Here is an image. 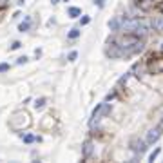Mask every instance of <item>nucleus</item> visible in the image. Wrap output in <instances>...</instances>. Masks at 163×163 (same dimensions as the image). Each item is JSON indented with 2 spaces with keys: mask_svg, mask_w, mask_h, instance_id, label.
<instances>
[{
  "mask_svg": "<svg viewBox=\"0 0 163 163\" xmlns=\"http://www.w3.org/2000/svg\"><path fill=\"white\" fill-rule=\"evenodd\" d=\"M109 45L116 47V51H109V55L112 56H122V55H132L136 51H142L143 49V44L139 40V36L127 33V35H120L116 36L112 42H109Z\"/></svg>",
  "mask_w": 163,
  "mask_h": 163,
  "instance_id": "nucleus-1",
  "label": "nucleus"
},
{
  "mask_svg": "<svg viewBox=\"0 0 163 163\" xmlns=\"http://www.w3.org/2000/svg\"><path fill=\"white\" fill-rule=\"evenodd\" d=\"M44 105H45V98H38V100L35 102V107H36V109H42Z\"/></svg>",
  "mask_w": 163,
  "mask_h": 163,
  "instance_id": "nucleus-15",
  "label": "nucleus"
},
{
  "mask_svg": "<svg viewBox=\"0 0 163 163\" xmlns=\"http://www.w3.org/2000/svg\"><path fill=\"white\" fill-rule=\"evenodd\" d=\"M80 36V29H71V31H69V38H71V40H74V38H78Z\"/></svg>",
  "mask_w": 163,
  "mask_h": 163,
  "instance_id": "nucleus-14",
  "label": "nucleus"
},
{
  "mask_svg": "<svg viewBox=\"0 0 163 163\" xmlns=\"http://www.w3.org/2000/svg\"><path fill=\"white\" fill-rule=\"evenodd\" d=\"M120 26H122L120 18H112V20H109V27H111L112 31H118V29H120Z\"/></svg>",
  "mask_w": 163,
  "mask_h": 163,
  "instance_id": "nucleus-11",
  "label": "nucleus"
},
{
  "mask_svg": "<svg viewBox=\"0 0 163 163\" xmlns=\"http://www.w3.org/2000/svg\"><path fill=\"white\" fill-rule=\"evenodd\" d=\"M76 56H78V53H76V51L69 53V62H74V60H76Z\"/></svg>",
  "mask_w": 163,
  "mask_h": 163,
  "instance_id": "nucleus-18",
  "label": "nucleus"
},
{
  "mask_svg": "<svg viewBox=\"0 0 163 163\" xmlns=\"http://www.w3.org/2000/svg\"><path fill=\"white\" fill-rule=\"evenodd\" d=\"M132 35H136V36H145L147 35V27L145 26H142V24H138V22H136V26L132 27Z\"/></svg>",
  "mask_w": 163,
  "mask_h": 163,
  "instance_id": "nucleus-7",
  "label": "nucleus"
},
{
  "mask_svg": "<svg viewBox=\"0 0 163 163\" xmlns=\"http://www.w3.org/2000/svg\"><path fill=\"white\" fill-rule=\"evenodd\" d=\"M22 138H24V142H26V143L35 142V136H31V134H26V136H22Z\"/></svg>",
  "mask_w": 163,
  "mask_h": 163,
  "instance_id": "nucleus-17",
  "label": "nucleus"
},
{
  "mask_svg": "<svg viewBox=\"0 0 163 163\" xmlns=\"http://www.w3.org/2000/svg\"><path fill=\"white\" fill-rule=\"evenodd\" d=\"M51 2H53V4H58V2H60V0H51Z\"/></svg>",
  "mask_w": 163,
  "mask_h": 163,
  "instance_id": "nucleus-25",
  "label": "nucleus"
},
{
  "mask_svg": "<svg viewBox=\"0 0 163 163\" xmlns=\"http://www.w3.org/2000/svg\"><path fill=\"white\" fill-rule=\"evenodd\" d=\"M96 4H98V7H103V0H96Z\"/></svg>",
  "mask_w": 163,
  "mask_h": 163,
  "instance_id": "nucleus-23",
  "label": "nucleus"
},
{
  "mask_svg": "<svg viewBox=\"0 0 163 163\" xmlns=\"http://www.w3.org/2000/svg\"><path fill=\"white\" fill-rule=\"evenodd\" d=\"M63 2H69V0H63Z\"/></svg>",
  "mask_w": 163,
  "mask_h": 163,
  "instance_id": "nucleus-26",
  "label": "nucleus"
},
{
  "mask_svg": "<svg viewBox=\"0 0 163 163\" xmlns=\"http://www.w3.org/2000/svg\"><path fill=\"white\" fill-rule=\"evenodd\" d=\"M136 6L142 9V11H150V9H154V0H136Z\"/></svg>",
  "mask_w": 163,
  "mask_h": 163,
  "instance_id": "nucleus-5",
  "label": "nucleus"
},
{
  "mask_svg": "<svg viewBox=\"0 0 163 163\" xmlns=\"http://www.w3.org/2000/svg\"><path fill=\"white\" fill-rule=\"evenodd\" d=\"M91 152H92V143L85 142V145H83V156H91Z\"/></svg>",
  "mask_w": 163,
  "mask_h": 163,
  "instance_id": "nucleus-12",
  "label": "nucleus"
},
{
  "mask_svg": "<svg viewBox=\"0 0 163 163\" xmlns=\"http://www.w3.org/2000/svg\"><path fill=\"white\" fill-rule=\"evenodd\" d=\"M31 123H33L31 114H29L27 111H24V109L15 111V112H13V116L9 118V127H11L13 131H16V132L24 131V129H29V127H31Z\"/></svg>",
  "mask_w": 163,
  "mask_h": 163,
  "instance_id": "nucleus-2",
  "label": "nucleus"
},
{
  "mask_svg": "<svg viewBox=\"0 0 163 163\" xmlns=\"http://www.w3.org/2000/svg\"><path fill=\"white\" fill-rule=\"evenodd\" d=\"M159 129H152V131H149L147 132V143H154V142H158L159 139Z\"/></svg>",
  "mask_w": 163,
  "mask_h": 163,
  "instance_id": "nucleus-6",
  "label": "nucleus"
},
{
  "mask_svg": "<svg viewBox=\"0 0 163 163\" xmlns=\"http://www.w3.org/2000/svg\"><path fill=\"white\" fill-rule=\"evenodd\" d=\"M147 69H149V73H152V74H161L163 73V55L150 56V60L147 63Z\"/></svg>",
  "mask_w": 163,
  "mask_h": 163,
  "instance_id": "nucleus-3",
  "label": "nucleus"
},
{
  "mask_svg": "<svg viewBox=\"0 0 163 163\" xmlns=\"http://www.w3.org/2000/svg\"><path fill=\"white\" fill-rule=\"evenodd\" d=\"M109 111H111V105H109V103H100V105L94 109V112H92V122H94V120H100V116L107 114Z\"/></svg>",
  "mask_w": 163,
  "mask_h": 163,
  "instance_id": "nucleus-4",
  "label": "nucleus"
},
{
  "mask_svg": "<svg viewBox=\"0 0 163 163\" xmlns=\"http://www.w3.org/2000/svg\"><path fill=\"white\" fill-rule=\"evenodd\" d=\"M20 45H22L20 42H13V45H11V49H18V47H20Z\"/></svg>",
  "mask_w": 163,
  "mask_h": 163,
  "instance_id": "nucleus-21",
  "label": "nucleus"
},
{
  "mask_svg": "<svg viewBox=\"0 0 163 163\" xmlns=\"http://www.w3.org/2000/svg\"><path fill=\"white\" fill-rule=\"evenodd\" d=\"M29 27H31V18H29V16H26V22H22V24L18 26V31L24 33V31H29Z\"/></svg>",
  "mask_w": 163,
  "mask_h": 163,
  "instance_id": "nucleus-10",
  "label": "nucleus"
},
{
  "mask_svg": "<svg viewBox=\"0 0 163 163\" xmlns=\"http://www.w3.org/2000/svg\"><path fill=\"white\" fill-rule=\"evenodd\" d=\"M67 13H69V16L76 18V16H80V13H82V11H80L78 7H69V11H67Z\"/></svg>",
  "mask_w": 163,
  "mask_h": 163,
  "instance_id": "nucleus-13",
  "label": "nucleus"
},
{
  "mask_svg": "<svg viewBox=\"0 0 163 163\" xmlns=\"http://www.w3.org/2000/svg\"><path fill=\"white\" fill-rule=\"evenodd\" d=\"M89 20H91L89 16H83V18H82V26H85V24H89Z\"/></svg>",
  "mask_w": 163,
  "mask_h": 163,
  "instance_id": "nucleus-22",
  "label": "nucleus"
},
{
  "mask_svg": "<svg viewBox=\"0 0 163 163\" xmlns=\"http://www.w3.org/2000/svg\"><path fill=\"white\" fill-rule=\"evenodd\" d=\"M26 62H27V56H20V58L16 60V63H18V65H22V63H26Z\"/></svg>",
  "mask_w": 163,
  "mask_h": 163,
  "instance_id": "nucleus-19",
  "label": "nucleus"
},
{
  "mask_svg": "<svg viewBox=\"0 0 163 163\" xmlns=\"http://www.w3.org/2000/svg\"><path fill=\"white\" fill-rule=\"evenodd\" d=\"M7 2H9V0H0V7H2V6H6Z\"/></svg>",
  "mask_w": 163,
  "mask_h": 163,
  "instance_id": "nucleus-24",
  "label": "nucleus"
},
{
  "mask_svg": "<svg viewBox=\"0 0 163 163\" xmlns=\"http://www.w3.org/2000/svg\"><path fill=\"white\" fill-rule=\"evenodd\" d=\"M159 152H161V149H154V152H150V156H149V161H154Z\"/></svg>",
  "mask_w": 163,
  "mask_h": 163,
  "instance_id": "nucleus-16",
  "label": "nucleus"
},
{
  "mask_svg": "<svg viewBox=\"0 0 163 163\" xmlns=\"http://www.w3.org/2000/svg\"><path fill=\"white\" fill-rule=\"evenodd\" d=\"M7 69H9V65H7V63H0V73H6Z\"/></svg>",
  "mask_w": 163,
  "mask_h": 163,
  "instance_id": "nucleus-20",
  "label": "nucleus"
},
{
  "mask_svg": "<svg viewBox=\"0 0 163 163\" xmlns=\"http://www.w3.org/2000/svg\"><path fill=\"white\" fill-rule=\"evenodd\" d=\"M132 143H134V147H132V149H134L136 152H139V154H142V152L145 150V143L142 142V139H134Z\"/></svg>",
  "mask_w": 163,
  "mask_h": 163,
  "instance_id": "nucleus-9",
  "label": "nucleus"
},
{
  "mask_svg": "<svg viewBox=\"0 0 163 163\" xmlns=\"http://www.w3.org/2000/svg\"><path fill=\"white\" fill-rule=\"evenodd\" d=\"M152 27L156 31H163V16L161 15H158V16L152 18Z\"/></svg>",
  "mask_w": 163,
  "mask_h": 163,
  "instance_id": "nucleus-8",
  "label": "nucleus"
}]
</instances>
